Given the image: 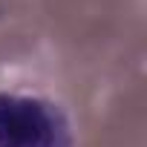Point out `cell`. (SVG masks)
Wrapping results in <instances>:
<instances>
[{"instance_id": "cell-1", "label": "cell", "mask_w": 147, "mask_h": 147, "mask_svg": "<svg viewBox=\"0 0 147 147\" xmlns=\"http://www.w3.org/2000/svg\"><path fill=\"white\" fill-rule=\"evenodd\" d=\"M0 147H72V130L52 101L0 92Z\"/></svg>"}]
</instances>
